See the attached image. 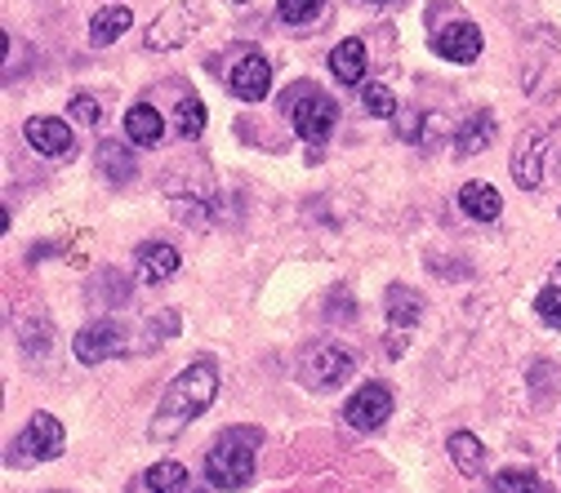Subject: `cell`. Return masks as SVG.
Returning <instances> with one entry per match:
<instances>
[{
	"label": "cell",
	"instance_id": "obj_1",
	"mask_svg": "<svg viewBox=\"0 0 561 493\" xmlns=\"http://www.w3.org/2000/svg\"><path fill=\"white\" fill-rule=\"evenodd\" d=\"M219 396V369L214 361H197L187 365L165 391H161V405L152 414V440H174L192 427Z\"/></svg>",
	"mask_w": 561,
	"mask_h": 493
},
{
	"label": "cell",
	"instance_id": "obj_2",
	"mask_svg": "<svg viewBox=\"0 0 561 493\" xmlns=\"http://www.w3.org/2000/svg\"><path fill=\"white\" fill-rule=\"evenodd\" d=\"M263 445L259 427H227L205 454V480L214 489H246L254 480V454Z\"/></svg>",
	"mask_w": 561,
	"mask_h": 493
},
{
	"label": "cell",
	"instance_id": "obj_3",
	"mask_svg": "<svg viewBox=\"0 0 561 493\" xmlns=\"http://www.w3.org/2000/svg\"><path fill=\"white\" fill-rule=\"evenodd\" d=\"M286 112H290V125L303 142H325L335 134V121H339L335 98L321 85H308V80L286 89Z\"/></svg>",
	"mask_w": 561,
	"mask_h": 493
},
{
	"label": "cell",
	"instance_id": "obj_4",
	"mask_svg": "<svg viewBox=\"0 0 561 493\" xmlns=\"http://www.w3.org/2000/svg\"><path fill=\"white\" fill-rule=\"evenodd\" d=\"M63 454V422L54 414H32L23 435L10 445V467H36V463H54Z\"/></svg>",
	"mask_w": 561,
	"mask_h": 493
},
{
	"label": "cell",
	"instance_id": "obj_5",
	"mask_svg": "<svg viewBox=\"0 0 561 493\" xmlns=\"http://www.w3.org/2000/svg\"><path fill=\"white\" fill-rule=\"evenodd\" d=\"M352 369H357V356H352L348 347H339V342H316V347H308V352H303V365H299L303 382H308V387H316V391L339 387Z\"/></svg>",
	"mask_w": 561,
	"mask_h": 493
},
{
	"label": "cell",
	"instance_id": "obj_6",
	"mask_svg": "<svg viewBox=\"0 0 561 493\" xmlns=\"http://www.w3.org/2000/svg\"><path fill=\"white\" fill-rule=\"evenodd\" d=\"M76 361L80 365H103L112 356H121L129 347V329L121 320H89L80 333H76Z\"/></svg>",
	"mask_w": 561,
	"mask_h": 493
},
{
	"label": "cell",
	"instance_id": "obj_7",
	"mask_svg": "<svg viewBox=\"0 0 561 493\" xmlns=\"http://www.w3.org/2000/svg\"><path fill=\"white\" fill-rule=\"evenodd\" d=\"M392 414V391L384 382H365L361 391H352L348 405H344V422L357 427V431H374L384 427Z\"/></svg>",
	"mask_w": 561,
	"mask_h": 493
},
{
	"label": "cell",
	"instance_id": "obj_8",
	"mask_svg": "<svg viewBox=\"0 0 561 493\" xmlns=\"http://www.w3.org/2000/svg\"><path fill=\"white\" fill-rule=\"evenodd\" d=\"M23 138L32 142V152L50 156V161H67L76 152V138H72L67 121H59V116H32L23 125Z\"/></svg>",
	"mask_w": 561,
	"mask_h": 493
},
{
	"label": "cell",
	"instance_id": "obj_9",
	"mask_svg": "<svg viewBox=\"0 0 561 493\" xmlns=\"http://www.w3.org/2000/svg\"><path fill=\"white\" fill-rule=\"evenodd\" d=\"M433 49L450 63H477L482 59V27L459 18V23H450L446 31L433 36Z\"/></svg>",
	"mask_w": 561,
	"mask_h": 493
},
{
	"label": "cell",
	"instance_id": "obj_10",
	"mask_svg": "<svg viewBox=\"0 0 561 493\" xmlns=\"http://www.w3.org/2000/svg\"><path fill=\"white\" fill-rule=\"evenodd\" d=\"M267 85H272V67L263 54H254V49H246L241 63L227 72V89L246 98V103H259V98H267Z\"/></svg>",
	"mask_w": 561,
	"mask_h": 493
},
{
	"label": "cell",
	"instance_id": "obj_11",
	"mask_svg": "<svg viewBox=\"0 0 561 493\" xmlns=\"http://www.w3.org/2000/svg\"><path fill=\"white\" fill-rule=\"evenodd\" d=\"M544 156H548V129H531L518 152H512V178H518V187L535 191L539 178H544Z\"/></svg>",
	"mask_w": 561,
	"mask_h": 493
},
{
	"label": "cell",
	"instance_id": "obj_12",
	"mask_svg": "<svg viewBox=\"0 0 561 493\" xmlns=\"http://www.w3.org/2000/svg\"><path fill=\"white\" fill-rule=\"evenodd\" d=\"M134 258H138V271H144L148 285H161V280H170L178 271V250L165 244V240H144L134 250Z\"/></svg>",
	"mask_w": 561,
	"mask_h": 493
},
{
	"label": "cell",
	"instance_id": "obj_13",
	"mask_svg": "<svg viewBox=\"0 0 561 493\" xmlns=\"http://www.w3.org/2000/svg\"><path fill=\"white\" fill-rule=\"evenodd\" d=\"M459 210L467 218H477V223H495L503 214V201H499V191L490 182H463L459 187Z\"/></svg>",
	"mask_w": 561,
	"mask_h": 493
},
{
	"label": "cell",
	"instance_id": "obj_14",
	"mask_svg": "<svg viewBox=\"0 0 561 493\" xmlns=\"http://www.w3.org/2000/svg\"><path fill=\"white\" fill-rule=\"evenodd\" d=\"M331 72L344 80V85H361L365 80V40L348 36L331 49Z\"/></svg>",
	"mask_w": 561,
	"mask_h": 493
},
{
	"label": "cell",
	"instance_id": "obj_15",
	"mask_svg": "<svg viewBox=\"0 0 561 493\" xmlns=\"http://www.w3.org/2000/svg\"><path fill=\"white\" fill-rule=\"evenodd\" d=\"M14 333H18V347H23L27 356H45V352L54 347V325L45 320L40 312L18 316V320H14Z\"/></svg>",
	"mask_w": 561,
	"mask_h": 493
},
{
	"label": "cell",
	"instance_id": "obj_16",
	"mask_svg": "<svg viewBox=\"0 0 561 493\" xmlns=\"http://www.w3.org/2000/svg\"><path fill=\"white\" fill-rule=\"evenodd\" d=\"M134 27V14L125 10V5H103L99 14L89 18V45H112V40H121L125 31Z\"/></svg>",
	"mask_w": 561,
	"mask_h": 493
},
{
	"label": "cell",
	"instance_id": "obj_17",
	"mask_svg": "<svg viewBox=\"0 0 561 493\" xmlns=\"http://www.w3.org/2000/svg\"><path fill=\"white\" fill-rule=\"evenodd\" d=\"M161 134H165V121H161L157 108L138 103V108L125 112V138H129V142H138V147H157Z\"/></svg>",
	"mask_w": 561,
	"mask_h": 493
},
{
	"label": "cell",
	"instance_id": "obj_18",
	"mask_svg": "<svg viewBox=\"0 0 561 493\" xmlns=\"http://www.w3.org/2000/svg\"><path fill=\"white\" fill-rule=\"evenodd\" d=\"M454 142H459V156L486 152V147L495 142V116H490V112H473V116L463 121V129L454 134Z\"/></svg>",
	"mask_w": 561,
	"mask_h": 493
},
{
	"label": "cell",
	"instance_id": "obj_19",
	"mask_svg": "<svg viewBox=\"0 0 561 493\" xmlns=\"http://www.w3.org/2000/svg\"><path fill=\"white\" fill-rule=\"evenodd\" d=\"M419 316H424V299H419L414 289H406V285H392L388 289V320H392V329H414Z\"/></svg>",
	"mask_w": 561,
	"mask_h": 493
},
{
	"label": "cell",
	"instance_id": "obj_20",
	"mask_svg": "<svg viewBox=\"0 0 561 493\" xmlns=\"http://www.w3.org/2000/svg\"><path fill=\"white\" fill-rule=\"evenodd\" d=\"M446 450H450V458H454V467L463 471V476H482V440L473 435V431H450V440H446Z\"/></svg>",
	"mask_w": 561,
	"mask_h": 493
},
{
	"label": "cell",
	"instance_id": "obj_21",
	"mask_svg": "<svg viewBox=\"0 0 561 493\" xmlns=\"http://www.w3.org/2000/svg\"><path fill=\"white\" fill-rule=\"evenodd\" d=\"M187 31H192V14H187V10H174V14H165V18L152 23L148 49H174V45L187 40Z\"/></svg>",
	"mask_w": 561,
	"mask_h": 493
},
{
	"label": "cell",
	"instance_id": "obj_22",
	"mask_svg": "<svg viewBox=\"0 0 561 493\" xmlns=\"http://www.w3.org/2000/svg\"><path fill=\"white\" fill-rule=\"evenodd\" d=\"M99 169L112 178V182H129L134 178V156L125 152V142H99Z\"/></svg>",
	"mask_w": 561,
	"mask_h": 493
},
{
	"label": "cell",
	"instance_id": "obj_23",
	"mask_svg": "<svg viewBox=\"0 0 561 493\" xmlns=\"http://www.w3.org/2000/svg\"><path fill=\"white\" fill-rule=\"evenodd\" d=\"M174 129H178V138H197V134L205 129V103H201L197 93H183V98H178Z\"/></svg>",
	"mask_w": 561,
	"mask_h": 493
},
{
	"label": "cell",
	"instance_id": "obj_24",
	"mask_svg": "<svg viewBox=\"0 0 561 493\" xmlns=\"http://www.w3.org/2000/svg\"><path fill=\"white\" fill-rule=\"evenodd\" d=\"M325 10V0H276V18L286 27H308Z\"/></svg>",
	"mask_w": 561,
	"mask_h": 493
},
{
	"label": "cell",
	"instance_id": "obj_25",
	"mask_svg": "<svg viewBox=\"0 0 561 493\" xmlns=\"http://www.w3.org/2000/svg\"><path fill=\"white\" fill-rule=\"evenodd\" d=\"M144 484H148L152 493H183V484H187V467H183V463H157V467H148Z\"/></svg>",
	"mask_w": 561,
	"mask_h": 493
},
{
	"label": "cell",
	"instance_id": "obj_26",
	"mask_svg": "<svg viewBox=\"0 0 561 493\" xmlns=\"http://www.w3.org/2000/svg\"><path fill=\"white\" fill-rule=\"evenodd\" d=\"M361 108H365L370 116H379V121H392V116H397V93H392L388 85H365V89H361Z\"/></svg>",
	"mask_w": 561,
	"mask_h": 493
},
{
	"label": "cell",
	"instance_id": "obj_27",
	"mask_svg": "<svg viewBox=\"0 0 561 493\" xmlns=\"http://www.w3.org/2000/svg\"><path fill=\"white\" fill-rule=\"evenodd\" d=\"M495 493H544V484H539L535 471L512 467V471H499L495 476Z\"/></svg>",
	"mask_w": 561,
	"mask_h": 493
},
{
	"label": "cell",
	"instance_id": "obj_28",
	"mask_svg": "<svg viewBox=\"0 0 561 493\" xmlns=\"http://www.w3.org/2000/svg\"><path fill=\"white\" fill-rule=\"evenodd\" d=\"M535 316H539L548 329H561V289H557V285L539 289V299H535Z\"/></svg>",
	"mask_w": 561,
	"mask_h": 493
},
{
	"label": "cell",
	"instance_id": "obj_29",
	"mask_svg": "<svg viewBox=\"0 0 561 493\" xmlns=\"http://www.w3.org/2000/svg\"><path fill=\"white\" fill-rule=\"evenodd\" d=\"M170 210L183 227H205L210 223V205H201V201H170Z\"/></svg>",
	"mask_w": 561,
	"mask_h": 493
},
{
	"label": "cell",
	"instance_id": "obj_30",
	"mask_svg": "<svg viewBox=\"0 0 561 493\" xmlns=\"http://www.w3.org/2000/svg\"><path fill=\"white\" fill-rule=\"evenodd\" d=\"M72 121H80V125H99V121H103L99 98H94V93H76V98H72Z\"/></svg>",
	"mask_w": 561,
	"mask_h": 493
},
{
	"label": "cell",
	"instance_id": "obj_31",
	"mask_svg": "<svg viewBox=\"0 0 561 493\" xmlns=\"http://www.w3.org/2000/svg\"><path fill=\"white\" fill-rule=\"evenodd\" d=\"M178 333V312H161V316H148V347L157 338H170Z\"/></svg>",
	"mask_w": 561,
	"mask_h": 493
},
{
	"label": "cell",
	"instance_id": "obj_32",
	"mask_svg": "<svg viewBox=\"0 0 561 493\" xmlns=\"http://www.w3.org/2000/svg\"><path fill=\"white\" fill-rule=\"evenodd\" d=\"M232 5H246V0H232Z\"/></svg>",
	"mask_w": 561,
	"mask_h": 493
},
{
	"label": "cell",
	"instance_id": "obj_33",
	"mask_svg": "<svg viewBox=\"0 0 561 493\" xmlns=\"http://www.w3.org/2000/svg\"><path fill=\"white\" fill-rule=\"evenodd\" d=\"M557 276H561V271H557Z\"/></svg>",
	"mask_w": 561,
	"mask_h": 493
}]
</instances>
